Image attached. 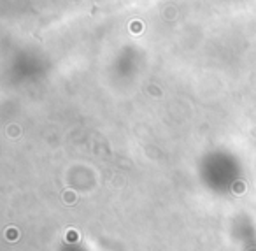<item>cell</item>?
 <instances>
[{
	"instance_id": "2",
	"label": "cell",
	"mask_w": 256,
	"mask_h": 251,
	"mask_svg": "<svg viewBox=\"0 0 256 251\" xmlns=\"http://www.w3.org/2000/svg\"><path fill=\"white\" fill-rule=\"evenodd\" d=\"M233 190H235V193H244V192H242V190H244V184H242V183H240V184H237V183H235Z\"/></svg>"
},
{
	"instance_id": "1",
	"label": "cell",
	"mask_w": 256,
	"mask_h": 251,
	"mask_svg": "<svg viewBox=\"0 0 256 251\" xmlns=\"http://www.w3.org/2000/svg\"><path fill=\"white\" fill-rule=\"evenodd\" d=\"M75 200V195L72 193V190H67L65 193V202H74Z\"/></svg>"
}]
</instances>
